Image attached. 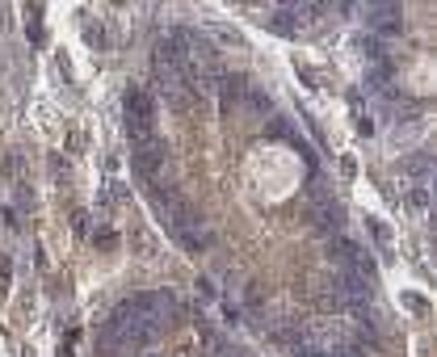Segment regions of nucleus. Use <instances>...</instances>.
Instances as JSON below:
<instances>
[{
    "label": "nucleus",
    "instance_id": "nucleus-7",
    "mask_svg": "<svg viewBox=\"0 0 437 357\" xmlns=\"http://www.w3.org/2000/svg\"><path fill=\"white\" fill-rule=\"evenodd\" d=\"M412 206H421V210H425V206H429V193H425V189H421V185H416V189H412Z\"/></svg>",
    "mask_w": 437,
    "mask_h": 357
},
{
    "label": "nucleus",
    "instance_id": "nucleus-4",
    "mask_svg": "<svg viewBox=\"0 0 437 357\" xmlns=\"http://www.w3.org/2000/svg\"><path fill=\"white\" fill-rule=\"evenodd\" d=\"M122 106H126V118H130V122H152V114H156V110H152V97H147L143 88H130Z\"/></svg>",
    "mask_w": 437,
    "mask_h": 357
},
{
    "label": "nucleus",
    "instance_id": "nucleus-2",
    "mask_svg": "<svg viewBox=\"0 0 437 357\" xmlns=\"http://www.w3.org/2000/svg\"><path fill=\"white\" fill-rule=\"evenodd\" d=\"M152 206H156V214H160L168 227H177V223L185 219V202L177 198L173 189H152Z\"/></svg>",
    "mask_w": 437,
    "mask_h": 357
},
{
    "label": "nucleus",
    "instance_id": "nucleus-1",
    "mask_svg": "<svg viewBox=\"0 0 437 357\" xmlns=\"http://www.w3.org/2000/svg\"><path fill=\"white\" fill-rule=\"evenodd\" d=\"M152 72H156V88L164 93V101H168V106H177V110H185V106H189V88H185V76H181L177 63L168 59L164 51H156Z\"/></svg>",
    "mask_w": 437,
    "mask_h": 357
},
{
    "label": "nucleus",
    "instance_id": "nucleus-6",
    "mask_svg": "<svg viewBox=\"0 0 437 357\" xmlns=\"http://www.w3.org/2000/svg\"><path fill=\"white\" fill-rule=\"evenodd\" d=\"M134 244H139V256H147V261L156 256V240H152L147 232H134Z\"/></svg>",
    "mask_w": 437,
    "mask_h": 357
},
{
    "label": "nucleus",
    "instance_id": "nucleus-5",
    "mask_svg": "<svg viewBox=\"0 0 437 357\" xmlns=\"http://www.w3.org/2000/svg\"><path fill=\"white\" fill-rule=\"evenodd\" d=\"M320 219V227H332V232H336V227H341V206H332V202H320V210H316Z\"/></svg>",
    "mask_w": 437,
    "mask_h": 357
},
{
    "label": "nucleus",
    "instance_id": "nucleus-3",
    "mask_svg": "<svg viewBox=\"0 0 437 357\" xmlns=\"http://www.w3.org/2000/svg\"><path fill=\"white\" fill-rule=\"evenodd\" d=\"M130 160H134V173H139V181H156V173H160V164H164V147H143V151H130Z\"/></svg>",
    "mask_w": 437,
    "mask_h": 357
}]
</instances>
